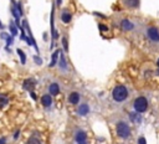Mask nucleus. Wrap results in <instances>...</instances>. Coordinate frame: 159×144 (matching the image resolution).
Returning a JSON list of instances; mask_svg holds the SVG:
<instances>
[{
	"label": "nucleus",
	"mask_w": 159,
	"mask_h": 144,
	"mask_svg": "<svg viewBox=\"0 0 159 144\" xmlns=\"http://www.w3.org/2000/svg\"><path fill=\"white\" fill-rule=\"evenodd\" d=\"M123 4L129 9H134L139 6V0H123Z\"/></svg>",
	"instance_id": "15"
},
{
	"label": "nucleus",
	"mask_w": 159,
	"mask_h": 144,
	"mask_svg": "<svg viewBox=\"0 0 159 144\" xmlns=\"http://www.w3.org/2000/svg\"><path fill=\"white\" fill-rule=\"evenodd\" d=\"M7 102H9L7 97H5L4 94H0V107H4V106H6V104H7Z\"/></svg>",
	"instance_id": "20"
},
{
	"label": "nucleus",
	"mask_w": 159,
	"mask_h": 144,
	"mask_svg": "<svg viewBox=\"0 0 159 144\" xmlns=\"http://www.w3.org/2000/svg\"><path fill=\"white\" fill-rule=\"evenodd\" d=\"M34 61H35L37 65H41V62H42V60H41L39 56H34Z\"/></svg>",
	"instance_id": "24"
},
{
	"label": "nucleus",
	"mask_w": 159,
	"mask_h": 144,
	"mask_svg": "<svg viewBox=\"0 0 159 144\" xmlns=\"http://www.w3.org/2000/svg\"><path fill=\"white\" fill-rule=\"evenodd\" d=\"M62 46L65 48V52H67L68 51V42H67V37L66 36L62 37Z\"/></svg>",
	"instance_id": "21"
},
{
	"label": "nucleus",
	"mask_w": 159,
	"mask_h": 144,
	"mask_svg": "<svg viewBox=\"0 0 159 144\" xmlns=\"http://www.w3.org/2000/svg\"><path fill=\"white\" fill-rule=\"evenodd\" d=\"M58 67H60V70L65 73V72H67V61H66V58H65V55L61 52L60 53V60H58Z\"/></svg>",
	"instance_id": "8"
},
{
	"label": "nucleus",
	"mask_w": 159,
	"mask_h": 144,
	"mask_svg": "<svg viewBox=\"0 0 159 144\" xmlns=\"http://www.w3.org/2000/svg\"><path fill=\"white\" fill-rule=\"evenodd\" d=\"M128 94H129L128 88H127L125 86H123V84L116 86V87L113 88V91H112V97H113L114 102H117V103L124 102V101L128 98Z\"/></svg>",
	"instance_id": "1"
},
{
	"label": "nucleus",
	"mask_w": 159,
	"mask_h": 144,
	"mask_svg": "<svg viewBox=\"0 0 159 144\" xmlns=\"http://www.w3.org/2000/svg\"><path fill=\"white\" fill-rule=\"evenodd\" d=\"M94 15H97V16H99V17H103V19H106V16H104V15H102V14H99V12H94Z\"/></svg>",
	"instance_id": "28"
},
{
	"label": "nucleus",
	"mask_w": 159,
	"mask_h": 144,
	"mask_svg": "<svg viewBox=\"0 0 159 144\" xmlns=\"http://www.w3.org/2000/svg\"><path fill=\"white\" fill-rule=\"evenodd\" d=\"M75 142L76 144H87V134L86 132L78 129L75 133Z\"/></svg>",
	"instance_id": "5"
},
{
	"label": "nucleus",
	"mask_w": 159,
	"mask_h": 144,
	"mask_svg": "<svg viewBox=\"0 0 159 144\" xmlns=\"http://www.w3.org/2000/svg\"><path fill=\"white\" fill-rule=\"evenodd\" d=\"M138 144H147L145 138H144V137H140V138L138 139Z\"/></svg>",
	"instance_id": "25"
},
{
	"label": "nucleus",
	"mask_w": 159,
	"mask_h": 144,
	"mask_svg": "<svg viewBox=\"0 0 159 144\" xmlns=\"http://www.w3.org/2000/svg\"><path fill=\"white\" fill-rule=\"evenodd\" d=\"M88 113H89V106L87 103H81L77 108V114L83 117V115H87Z\"/></svg>",
	"instance_id": "7"
},
{
	"label": "nucleus",
	"mask_w": 159,
	"mask_h": 144,
	"mask_svg": "<svg viewBox=\"0 0 159 144\" xmlns=\"http://www.w3.org/2000/svg\"><path fill=\"white\" fill-rule=\"evenodd\" d=\"M16 9H17V11H19L20 16H22V15H24V10H22V6H21V4H20V2H16Z\"/></svg>",
	"instance_id": "22"
},
{
	"label": "nucleus",
	"mask_w": 159,
	"mask_h": 144,
	"mask_svg": "<svg viewBox=\"0 0 159 144\" xmlns=\"http://www.w3.org/2000/svg\"><path fill=\"white\" fill-rule=\"evenodd\" d=\"M98 27H99V30H101V31H107V30H108V27H107L106 25H103V24H99V25H98Z\"/></svg>",
	"instance_id": "23"
},
{
	"label": "nucleus",
	"mask_w": 159,
	"mask_h": 144,
	"mask_svg": "<svg viewBox=\"0 0 159 144\" xmlns=\"http://www.w3.org/2000/svg\"><path fill=\"white\" fill-rule=\"evenodd\" d=\"M30 96H31V98H32V99H35V101H36V94H35L32 91L30 92Z\"/></svg>",
	"instance_id": "27"
},
{
	"label": "nucleus",
	"mask_w": 159,
	"mask_h": 144,
	"mask_svg": "<svg viewBox=\"0 0 159 144\" xmlns=\"http://www.w3.org/2000/svg\"><path fill=\"white\" fill-rule=\"evenodd\" d=\"M68 102L71 104H78V102H80V94L77 92H71L70 96H68Z\"/></svg>",
	"instance_id": "14"
},
{
	"label": "nucleus",
	"mask_w": 159,
	"mask_h": 144,
	"mask_svg": "<svg viewBox=\"0 0 159 144\" xmlns=\"http://www.w3.org/2000/svg\"><path fill=\"white\" fill-rule=\"evenodd\" d=\"M119 26H120V29L124 30V31H132V30L134 29L133 22L129 21L128 19H122L120 22H119Z\"/></svg>",
	"instance_id": "6"
},
{
	"label": "nucleus",
	"mask_w": 159,
	"mask_h": 144,
	"mask_svg": "<svg viewBox=\"0 0 159 144\" xmlns=\"http://www.w3.org/2000/svg\"><path fill=\"white\" fill-rule=\"evenodd\" d=\"M133 108H134L135 112H138L140 114L144 113L148 109V101H147V98L145 97H138V98H135L134 102H133Z\"/></svg>",
	"instance_id": "3"
},
{
	"label": "nucleus",
	"mask_w": 159,
	"mask_h": 144,
	"mask_svg": "<svg viewBox=\"0 0 159 144\" xmlns=\"http://www.w3.org/2000/svg\"><path fill=\"white\" fill-rule=\"evenodd\" d=\"M61 20H62L63 24H70L71 20H72V15H71V12H70L68 10H63L62 14H61Z\"/></svg>",
	"instance_id": "10"
},
{
	"label": "nucleus",
	"mask_w": 159,
	"mask_h": 144,
	"mask_svg": "<svg viewBox=\"0 0 159 144\" xmlns=\"http://www.w3.org/2000/svg\"><path fill=\"white\" fill-rule=\"evenodd\" d=\"M26 144H41V142H40L39 138H36V137H31V138H29V140H27Z\"/></svg>",
	"instance_id": "18"
},
{
	"label": "nucleus",
	"mask_w": 159,
	"mask_h": 144,
	"mask_svg": "<svg viewBox=\"0 0 159 144\" xmlns=\"http://www.w3.org/2000/svg\"><path fill=\"white\" fill-rule=\"evenodd\" d=\"M129 118H130L132 122H135V123H140V122H142L140 113H138V112H132V113L129 114Z\"/></svg>",
	"instance_id": "16"
},
{
	"label": "nucleus",
	"mask_w": 159,
	"mask_h": 144,
	"mask_svg": "<svg viewBox=\"0 0 159 144\" xmlns=\"http://www.w3.org/2000/svg\"><path fill=\"white\" fill-rule=\"evenodd\" d=\"M116 132H117V135L123 139H127L130 135V128H129L128 123H125L124 120H119L116 124Z\"/></svg>",
	"instance_id": "2"
},
{
	"label": "nucleus",
	"mask_w": 159,
	"mask_h": 144,
	"mask_svg": "<svg viewBox=\"0 0 159 144\" xmlns=\"http://www.w3.org/2000/svg\"><path fill=\"white\" fill-rule=\"evenodd\" d=\"M61 4H62V0H56V5H57V6H60Z\"/></svg>",
	"instance_id": "29"
},
{
	"label": "nucleus",
	"mask_w": 159,
	"mask_h": 144,
	"mask_svg": "<svg viewBox=\"0 0 159 144\" xmlns=\"http://www.w3.org/2000/svg\"><path fill=\"white\" fill-rule=\"evenodd\" d=\"M9 29H10V32H11V35H12V36H16V35H17V27L14 25V22H11V24H10Z\"/></svg>",
	"instance_id": "19"
},
{
	"label": "nucleus",
	"mask_w": 159,
	"mask_h": 144,
	"mask_svg": "<svg viewBox=\"0 0 159 144\" xmlns=\"http://www.w3.org/2000/svg\"><path fill=\"white\" fill-rule=\"evenodd\" d=\"M41 103H42V106L43 107H50L51 104H52V96L50 94V93H46V94H43L42 97H41Z\"/></svg>",
	"instance_id": "9"
},
{
	"label": "nucleus",
	"mask_w": 159,
	"mask_h": 144,
	"mask_svg": "<svg viewBox=\"0 0 159 144\" xmlns=\"http://www.w3.org/2000/svg\"><path fill=\"white\" fill-rule=\"evenodd\" d=\"M0 144H6V138L5 137L0 138Z\"/></svg>",
	"instance_id": "26"
},
{
	"label": "nucleus",
	"mask_w": 159,
	"mask_h": 144,
	"mask_svg": "<svg viewBox=\"0 0 159 144\" xmlns=\"http://www.w3.org/2000/svg\"><path fill=\"white\" fill-rule=\"evenodd\" d=\"M42 38H43V40H45V41H46V40H47V34H46V32H45V34H43V35H42Z\"/></svg>",
	"instance_id": "30"
},
{
	"label": "nucleus",
	"mask_w": 159,
	"mask_h": 144,
	"mask_svg": "<svg viewBox=\"0 0 159 144\" xmlns=\"http://www.w3.org/2000/svg\"><path fill=\"white\" fill-rule=\"evenodd\" d=\"M16 52H17V55L20 56L21 63H22V65H25V63H26V55L24 53V51H22V50H20V48H17V50H16Z\"/></svg>",
	"instance_id": "17"
},
{
	"label": "nucleus",
	"mask_w": 159,
	"mask_h": 144,
	"mask_svg": "<svg viewBox=\"0 0 159 144\" xmlns=\"http://www.w3.org/2000/svg\"><path fill=\"white\" fill-rule=\"evenodd\" d=\"M60 53H61V50H56L53 53H52V56H51V62H50V67H53L55 65H57V62H58V57H60Z\"/></svg>",
	"instance_id": "13"
},
{
	"label": "nucleus",
	"mask_w": 159,
	"mask_h": 144,
	"mask_svg": "<svg viewBox=\"0 0 159 144\" xmlns=\"http://www.w3.org/2000/svg\"><path fill=\"white\" fill-rule=\"evenodd\" d=\"M35 86H36V81H35V79H30V78H29V79H25V81H24V84H22V87H24L25 89L30 91V92L32 91V88H34Z\"/></svg>",
	"instance_id": "11"
},
{
	"label": "nucleus",
	"mask_w": 159,
	"mask_h": 144,
	"mask_svg": "<svg viewBox=\"0 0 159 144\" xmlns=\"http://www.w3.org/2000/svg\"><path fill=\"white\" fill-rule=\"evenodd\" d=\"M1 27H2V25H1V21H0V29H1Z\"/></svg>",
	"instance_id": "31"
},
{
	"label": "nucleus",
	"mask_w": 159,
	"mask_h": 144,
	"mask_svg": "<svg viewBox=\"0 0 159 144\" xmlns=\"http://www.w3.org/2000/svg\"><path fill=\"white\" fill-rule=\"evenodd\" d=\"M145 35L147 38L152 42V43H159V29L157 26H149L145 30Z\"/></svg>",
	"instance_id": "4"
},
{
	"label": "nucleus",
	"mask_w": 159,
	"mask_h": 144,
	"mask_svg": "<svg viewBox=\"0 0 159 144\" xmlns=\"http://www.w3.org/2000/svg\"><path fill=\"white\" fill-rule=\"evenodd\" d=\"M157 65H158V67H159V60H158V62H157Z\"/></svg>",
	"instance_id": "32"
},
{
	"label": "nucleus",
	"mask_w": 159,
	"mask_h": 144,
	"mask_svg": "<svg viewBox=\"0 0 159 144\" xmlns=\"http://www.w3.org/2000/svg\"><path fill=\"white\" fill-rule=\"evenodd\" d=\"M48 93L51 96H57L60 93V87H58V84L56 82H53V83H51L48 86Z\"/></svg>",
	"instance_id": "12"
}]
</instances>
